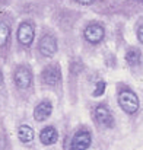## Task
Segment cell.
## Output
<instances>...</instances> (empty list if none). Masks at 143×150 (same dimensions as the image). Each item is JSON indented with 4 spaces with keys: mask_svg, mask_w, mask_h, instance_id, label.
Wrapping results in <instances>:
<instances>
[{
    "mask_svg": "<svg viewBox=\"0 0 143 150\" xmlns=\"http://www.w3.org/2000/svg\"><path fill=\"white\" fill-rule=\"evenodd\" d=\"M118 105L127 114H134L139 109V98L133 91H121L118 95Z\"/></svg>",
    "mask_w": 143,
    "mask_h": 150,
    "instance_id": "6da1fadb",
    "label": "cell"
},
{
    "mask_svg": "<svg viewBox=\"0 0 143 150\" xmlns=\"http://www.w3.org/2000/svg\"><path fill=\"white\" fill-rule=\"evenodd\" d=\"M34 37H35L34 25L29 22H22L18 28V41L22 45H29L34 41Z\"/></svg>",
    "mask_w": 143,
    "mask_h": 150,
    "instance_id": "7a4b0ae2",
    "label": "cell"
},
{
    "mask_svg": "<svg viewBox=\"0 0 143 150\" xmlns=\"http://www.w3.org/2000/svg\"><path fill=\"white\" fill-rule=\"evenodd\" d=\"M83 35H85L86 41H89L91 44H98V42L102 41V38L105 35V31L99 23H92V25H88L85 28Z\"/></svg>",
    "mask_w": 143,
    "mask_h": 150,
    "instance_id": "3957f363",
    "label": "cell"
},
{
    "mask_svg": "<svg viewBox=\"0 0 143 150\" xmlns=\"http://www.w3.org/2000/svg\"><path fill=\"white\" fill-rule=\"evenodd\" d=\"M13 79H15V83H16V86H18L19 89H28V88L31 86V83H32V74H31V71H29L26 67H23V66L16 69Z\"/></svg>",
    "mask_w": 143,
    "mask_h": 150,
    "instance_id": "277c9868",
    "label": "cell"
},
{
    "mask_svg": "<svg viewBox=\"0 0 143 150\" xmlns=\"http://www.w3.org/2000/svg\"><path fill=\"white\" fill-rule=\"evenodd\" d=\"M38 48H40V52L46 57H51L55 54L57 51V41L53 35H43V38L40 40V44H38Z\"/></svg>",
    "mask_w": 143,
    "mask_h": 150,
    "instance_id": "5b68a950",
    "label": "cell"
},
{
    "mask_svg": "<svg viewBox=\"0 0 143 150\" xmlns=\"http://www.w3.org/2000/svg\"><path fill=\"white\" fill-rule=\"evenodd\" d=\"M91 134L88 131H78L72 139L70 150H86L91 146Z\"/></svg>",
    "mask_w": 143,
    "mask_h": 150,
    "instance_id": "8992f818",
    "label": "cell"
},
{
    "mask_svg": "<svg viewBox=\"0 0 143 150\" xmlns=\"http://www.w3.org/2000/svg\"><path fill=\"white\" fill-rule=\"evenodd\" d=\"M61 79V73H60V67L58 66H47L43 71V82L47 83L50 86H54L60 82Z\"/></svg>",
    "mask_w": 143,
    "mask_h": 150,
    "instance_id": "52a82bcc",
    "label": "cell"
},
{
    "mask_svg": "<svg viewBox=\"0 0 143 150\" xmlns=\"http://www.w3.org/2000/svg\"><path fill=\"white\" fill-rule=\"evenodd\" d=\"M95 118H96V121L101 125H104V127H111L112 122H114L110 109L107 106H104V105H99L95 109Z\"/></svg>",
    "mask_w": 143,
    "mask_h": 150,
    "instance_id": "ba28073f",
    "label": "cell"
},
{
    "mask_svg": "<svg viewBox=\"0 0 143 150\" xmlns=\"http://www.w3.org/2000/svg\"><path fill=\"white\" fill-rule=\"evenodd\" d=\"M51 111H53V105L50 100H43L37 105V108L34 109V118L37 121H44L47 120L48 117L51 115Z\"/></svg>",
    "mask_w": 143,
    "mask_h": 150,
    "instance_id": "9c48e42d",
    "label": "cell"
},
{
    "mask_svg": "<svg viewBox=\"0 0 143 150\" xmlns=\"http://www.w3.org/2000/svg\"><path fill=\"white\" fill-rule=\"evenodd\" d=\"M57 139H58V133H57V130H55L54 127H46V128L40 133V140H41V143L46 144V146L54 144V143L57 142Z\"/></svg>",
    "mask_w": 143,
    "mask_h": 150,
    "instance_id": "30bf717a",
    "label": "cell"
},
{
    "mask_svg": "<svg viewBox=\"0 0 143 150\" xmlns=\"http://www.w3.org/2000/svg\"><path fill=\"white\" fill-rule=\"evenodd\" d=\"M18 137H19V140H21L22 143H29V142L34 140V130H32L29 125L23 124V125H21L19 130H18Z\"/></svg>",
    "mask_w": 143,
    "mask_h": 150,
    "instance_id": "8fae6325",
    "label": "cell"
},
{
    "mask_svg": "<svg viewBox=\"0 0 143 150\" xmlns=\"http://www.w3.org/2000/svg\"><path fill=\"white\" fill-rule=\"evenodd\" d=\"M140 58H142L140 51L136 50V48H130L126 52V61L129 66H137L140 63Z\"/></svg>",
    "mask_w": 143,
    "mask_h": 150,
    "instance_id": "7c38bea8",
    "label": "cell"
},
{
    "mask_svg": "<svg viewBox=\"0 0 143 150\" xmlns=\"http://www.w3.org/2000/svg\"><path fill=\"white\" fill-rule=\"evenodd\" d=\"M10 37V28L6 22L0 21V48L7 44V40Z\"/></svg>",
    "mask_w": 143,
    "mask_h": 150,
    "instance_id": "4fadbf2b",
    "label": "cell"
},
{
    "mask_svg": "<svg viewBox=\"0 0 143 150\" xmlns=\"http://www.w3.org/2000/svg\"><path fill=\"white\" fill-rule=\"evenodd\" d=\"M105 86H107V85H105L104 82H98V83H96V89L94 91V96H101V95L105 92Z\"/></svg>",
    "mask_w": 143,
    "mask_h": 150,
    "instance_id": "5bb4252c",
    "label": "cell"
},
{
    "mask_svg": "<svg viewBox=\"0 0 143 150\" xmlns=\"http://www.w3.org/2000/svg\"><path fill=\"white\" fill-rule=\"evenodd\" d=\"M137 37H139V41L143 44V25L139 28V31H137Z\"/></svg>",
    "mask_w": 143,
    "mask_h": 150,
    "instance_id": "9a60e30c",
    "label": "cell"
},
{
    "mask_svg": "<svg viewBox=\"0 0 143 150\" xmlns=\"http://www.w3.org/2000/svg\"><path fill=\"white\" fill-rule=\"evenodd\" d=\"M76 1H79L80 4H91V3H94V0H76Z\"/></svg>",
    "mask_w": 143,
    "mask_h": 150,
    "instance_id": "2e32d148",
    "label": "cell"
},
{
    "mask_svg": "<svg viewBox=\"0 0 143 150\" xmlns=\"http://www.w3.org/2000/svg\"><path fill=\"white\" fill-rule=\"evenodd\" d=\"M1 82H3V76H1V73H0V85H1Z\"/></svg>",
    "mask_w": 143,
    "mask_h": 150,
    "instance_id": "e0dca14e",
    "label": "cell"
}]
</instances>
